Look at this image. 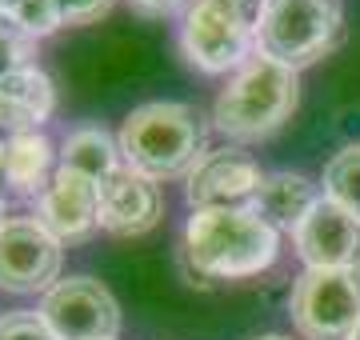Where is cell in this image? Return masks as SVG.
Segmentation results:
<instances>
[{
	"label": "cell",
	"instance_id": "1",
	"mask_svg": "<svg viewBox=\"0 0 360 340\" xmlns=\"http://www.w3.org/2000/svg\"><path fill=\"white\" fill-rule=\"evenodd\" d=\"M281 252V233L252 209H196L184 228V256L196 276L245 280L264 273Z\"/></svg>",
	"mask_w": 360,
	"mask_h": 340
},
{
	"label": "cell",
	"instance_id": "2",
	"mask_svg": "<svg viewBox=\"0 0 360 340\" xmlns=\"http://www.w3.org/2000/svg\"><path fill=\"white\" fill-rule=\"evenodd\" d=\"M120 157L148 181L188 176L205 157V124L200 112L176 100H153L132 108L120 129Z\"/></svg>",
	"mask_w": 360,
	"mask_h": 340
},
{
	"label": "cell",
	"instance_id": "3",
	"mask_svg": "<svg viewBox=\"0 0 360 340\" xmlns=\"http://www.w3.org/2000/svg\"><path fill=\"white\" fill-rule=\"evenodd\" d=\"M300 105V80L296 68L257 53L236 68L229 89L217 96L212 120L232 140H260L272 136Z\"/></svg>",
	"mask_w": 360,
	"mask_h": 340
},
{
	"label": "cell",
	"instance_id": "4",
	"mask_svg": "<svg viewBox=\"0 0 360 340\" xmlns=\"http://www.w3.org/2000/svg\"><path fill=\"white\" fill-rule=\"evenodd\" d=\"M340 0H264L257 25V53L288 68L321 60L340 37Z\"/></svg>",
	"mask_w": 360,
	"mask_h": 340
},
{
	"label": "cell",
	"instance_id": "5",
	"mask_svg": "<svg viewBox=\"0 0 360 340\" xmlns=\"http://www.w3.org/2000/svg\"><path fill=\"white\" fill-rule=\"evenodd\" d=\"M257 16L232 0H196L180 25V48L200 72H232L252 56Z\"/></svg>",
	"mask_w": 360,
	"mask_h": 340
},
{
	"label": "cell",
	"instance_id": "6",
	"mask_svg": "<svg viewBox=\"0 0 360 340\" xmlns=\"http://www.w3.org/2000/svg\"><path fill=\"white\" fill-rule=\"evenodd\" d=\"M292 325L304 340H348L360 325V268H309L292 288Z\"/></svg>",
	"mask_w": 360,
	"mask_h": 340
},
{
	"label": "cell",
	"instance_id": "7",
	"mask_svg": "<svg viewBox=\"0 0 360 340\" xmlns=\"http://www.w3.org/2000/svg\"><path fill=\"white\" fill-rule=\"evenodd\" d=\"M40 320L56 340H116L120 332V304L101 280L68 276L40 301Z\"/></svg>",
	"mask_w": 360,
	"mask_h": 340
},
{
	"label": "cell",
	"instance_id": "8",
	"mask_svg": "<svg viewBox=\"0 0 360 340\" xmlns=\"http://www.w3.org/2000/svg\"><path fill=\"white\" fill-rule=\"evenodd\" d=\"M60 285V240L40 221L0 224V288L16 296Z\"/></svg>",
	"mask_w": 360,
	"mask_h": 340
},
{
	"label": "cell",
	"instance_id": "9",
	"mask_svg": "<svg viewBox=\"0 0 360 340\" xmlns=\"http://www.w3.org/2000/svg\"><path fill=\"white\" fill-rule=\"evenodd\" d=\"M264 172L240 148H217L188 172V204L196 209H248Z\"/></svg>",
	"mask_w": 360,
	"mask_h": 340
},
{
	"label": "cell",
	"instance_id": "10",
	"mask_svg": "<svg viewBox=\"0 0 360 340\" xmlns=\"http://www.w3.org/2000/svg\"><path fill=\"white\" fill-rule=\"evenodd\" d=\"M292 236L309 268H360V221L328 197L312 204Z\"/></svg>",
	"mask_w": 360,
	"mask_h": 340
},
{
	"label": "cell",
	"instance_id": "11",
	"mask_svg": "<svg viewBox=\"0 0 360 340\" xmlns=\"http://www.w3.org/2000/svg\"><path fill=\"white\" fill-rule=\"evenodd\" d=\"M44 228H49L60 244L65 240H84V236L101 224V184L84 176V172L72 169H56L52 184L40 197V216Z\"/></svg>",
	"mask_w": 360,
	"mask_h": 340
},
{
	"label": "cell",
	"instance_id": "12",
	"mask_svg": "<svg viewBox=\"0 0 360 340\" xmlns=\"http://www.w3.org/2000/svg\"><path fill=\"white\" fill-rule=\"evenodd\" d=\"M160 188L136 169H120L101 184V228L112 236H141L160 221Z\"/></svg>",
	"mask_w": 360,
	"mask_h": 340
},
{
	"label": "cell",
	"instance_id": "13",
	"mask_svg": "<svg viewBox=\"0 0 360 340\" xmlns=\"http://www.w3.org/2000/svg\"><path fill=\"white\" fill-rule=\"evenodd\" d=\"M52 108H56V89L49 72L28 65L0 80V132L4 136L37 132L52 117Z\"/></svg>",
	"mask_w": 360,
	"mask_h": 340
},
{
	"label": "cell",
	"instance_id": "14",
	"mask_svg": "<svg viewBox=\"0 0 360 340\" xmlns=\"http://www.w3.org/2000/svg\"><path fill=\"white\" fill-rule=\"evenodd\" d=\"M316 200L321 197H316V184L309 176H300V172H269L260 181L248 209L257 212L269 228H276V233H296Z\"/></svg>",
	"mask_w": 360,
	"mask_h": 340
},
{
	"label": "cell",
	"instance_id": "15",
	"mask_svg": "<svg viewBox=\"0 0 360 340\" xmlns=\"http://www.w3.org/2000/svg\"><path fill=\"white\" fill-rule=\"evenodd\" d=\"M52 140L44 132H20L8 136L4 144V181L16 197H44V188L52 184Z\"/></svg>",
	"mask_w": 360,
	"mask_h": 340
},
{
	"label": "cell",
	"instance_id": "16",
	"mask_svg": "<svg viewBox=\"0 0 360 340\" xmlns=\"http://www.w3.org/2000/svg\"><path fill=\"white\" fill-rule=\"evenodd\" d=\"M60 164L72 169V172L92 176L96 184H104L120 164H124V157H120V140H112L101 124H89V129H77L65 140V148H60Z\"/></svg>",
	"mask_w": 360,
	"mask_h": 340
},
{
	"label": "cell",
	"instance_id": "17",
	"mask_svg": "<svg viewBox=\"0 0 360 340\" xmlns=\"http://www.w3.org/2000/svg\"><path fill=\"white\" fill-rule=\"evenodd\" d=\"M324 197L360 221V144L340 148L324 169Z\"/></svg>",
	"mask_w": 360,
	"mask_h": 340
},
{
	"label": "cell",
	"instance_id": "18",
	"mask_svg": "<svg viewBox=\"0 0 360 340\" xmlns=\"http://www.w3.org/2000/svg\"><path fill=\"white\" fill-rule=\"evenodd\" d=\"M32 44H37V40L28 37L13 16H0V80L8 77V72H16V68H28Z\"/></svg>",
	"mask_w": 360,
	"mask_h": 340
},
{
	"label": "cell",
	"instance_id": "19",
	"mask_svg": "<svg viewBox=\"0 0 360 340\" xmlns=\"http://www.w3.org/2000/svg\"><path fill=\"white\" fill-rule=\"evenodd\" d=\"M13 20L37 40V37H49V32H56V28L65 25V13H60L56 0H20L16 13H13Z\"/></svg>",
	"mask_w": 360,
	"mask_h": 340
},
{
	"label": "cell",
	"instance_id": "20",
	"mask_svg": "<svg viewBox=\"0 0 360 340\" xmlns=\"http://www.w3.org/2000/svg\"><path fill=\"white\" fill-rule=\"evenodd\" d=\"M0 340H56L40 313H8L0 316Z\"/></svg>",
	"mask_w": 360,
	"mask_h": 340
},
{
	"label": "cell",
	"instance_id": "21",
	"mask_svg": "<svg viewBox=\"0 0 360 340\" xmlns=\"http://www.w3.org/2000/svg\"><path fill=\"white\" fill-rule=\"evenodd\" d=\"M56 4L65 13V25H92L112 8V0H56Z\"/></svg>",
	"mask_w": 360,
	"mask_h": 340
},
{
	"label": "cell",
	"instance_id": "22",
	"mask_svg": "<svg viewBox=\"0 0 360 340\" xmlns=\"http://www.w3.org/2000/svg\"><path fill=\"white\" fill-rule=\"evenodd\" d=\"M132 4H136L144 16H168V13H176L184 0H132Z\"/></svg>",
	"mask_w": 360,
	"mask_h": 340
},
{
	"label": "cell",
	"instance_id": "23",
	"mask_svg": "<svg viewBox=\"0 0 360 340\" xmlns=\"http://www.w3.org/2000/svg\"><path fill=\"white\" fill-rule=\"evenodd\" d=\"M232 4H240L245 13H252V16H257V25H260V13H264V0H232Z\"/></svg>",
	"mask_w": 360,
	"mask_h": 340
},
{
	"label": "cell",
	"instance_id": "24",
	"mask_svg": "<svg viewBox=\"0 0 360 340\" xmlns=\"http://www.w3.org/2000/svg\"><path fill=\"white\" fill-rule=\"evenodd\" d=\"M16 4H20V0H0V16H13Z\"/></svg>",
	"mask_w": 360,
	"mask_h": 340
},
{
	"label": "cell",
	"instance_id": "25",
	"mask_svg": "<svg viewBox=\"0 0 360 340\" xmlns=\"http://www.w3.org/2000/svg\"><path fill=\"white\" fill-rule=\"evenodd\" d=\"M257 340H288V336H257Z\"/></svg>",
	"mask_w": 360,
	"mask_h": 340
},
{
	"label": "cell",
	"instance_id": "26",
	"mask_svg": "<svg viewBox=\"0 0 360 340\" xmlns=\"http://www.w3.org/2000/svg\"><path fill=\"white\" fill-rule=\"evenodd\" d=\"M348 340H360V325H356V332H352V336H348Z\"/></svg>",
	"mask_w": 360,
	"mask_h": 340
},
{
	"label": "cell",
	"instance_id": "27",
	"mask_svg": "<svg viewBox=\"0 0 360 340\" xmlns=\"http://www.w3.org/2000/svg\"><path fill=\"white\" fill-rule=\"evenodd\" d=\"M0 212H4V204H0ZM0 224H4V221H0Z\"/></svg>",
	"mask_w": 360,
	"mask_h": 340
}]
</instances>
